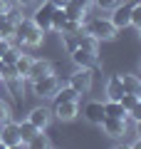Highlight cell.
I'll list each match as a JSON object with an SVG mask.
<instances>
[{
  "instance_id": "obj_4",
  "label": "cell",
  "mask_w": 141,
  "mask_h": 149,
  "mask_svg": "<svg viewBox=\"0 0 141 149\" xmlns=\"http://www.w3.org/2000/svg\"><path fill=\"white\" fill-rule=\"evenodd\" d=\"M0 144L5 149H15V147H22L20 142V132H17V124L15 122H0Z\"/></svg>"
},
{
  "instance_id": "obj_21",
  "label": "cell",
  "mask_w": 141,
  "mask_h": 149,
  "mask_svg": "<svg viewBox=\"0 0 141 149\" xmlns=\"http://www.w3.org/2000/svg\"><path fill=\"white\" fill-rule=\"evenodd\" d=\"M64 20H67L64 10H62V8H55V10H52V20H50V30L59 32V30H62V25H64Z\"/></svg>"
},
{
  "instance_id": "obj_16",
  "label": "cell",
  "mask_w": 141,
  "mask_h": 149,
  "mask_svg": "<svg viewBox=\"0 0 141 149\" xmlns=\"http://www.w3.org/2000/svg\"><path fill=\"white\" fill-rule=\"evenodd\" d=\"M74 35H77V47H87V50L99 52V40H97V37H92L89 32H84V30L74 32Z\"/></svg>"
},
{
  "instance_id": "obj_8",
  "label": "cell",
  "mask_w": 141,
  "mask_h": 149,
  "mask_svg": "<svg viewBox=\"0 0 141 149\" xmlns=\"http://www.w3.org/2000/svg\"><path fill=\"white\" fill-rule=\"evenodd\" d=\"M55 72V67H52V62L50 60H32L30 62V70H27V80L30 82H35V80H40V77H47V74H52Z\"/></svg>"
},
{
  "instance_id": "obj_14",
  "label": "cell",
  "mask_w": 141,
  "mask_h": 149,
  "mask_svg": "<svg viewBox=\"0 0 141 149\" xmlns=\"http://www.w3.org/2000/svg\"><path fill=\"white\" fill-rule=\"evenodd\" d=\"M62 10H64V15H67V20H79V22H84V17H87V8L77 5V3H72V0L64 3Z\"/></svg>"
},
{
  "instance_id": "obj_19",
  "label": "cell",
  "mask_w": 141,
  "mask_h": 149,
  "mask_svg": "<svg viewBox=\"0 0 141 149\" xmlns=\"http://www.w3.org/2000/svg\"><path fill=\"white\" fill-rule=\"evenodd\" d=\"M104 117H126V109L121 107L119 100H106L104 102Z\"/></svg>"
},
{
  "instance_id": "obj_33",
  "label": "cell",
  "mask_w": 141,
  "mask_h": 149,
  "mask_svg": "<svg viewBox=\"0 0 141 149\" xmlns=\"http://www.w3.org/2000/svg\"><path fill=\"white\" fill-rule=\"evenodd\" d=\"M47 3H52V5H55V8H62V5H64V3H67V0H47Z\"/></svg>"
},
{
  "instance_id": "obj_6",
  "label": "cell",
  "mask_w": 141,
  "mask_h": 149,
  "mask_svg": "<svg viewBox=\"0 0 141 149\" xmlns=\"http://www.w3.org/2000/svg\"><path fill=\"white\" fill-rule=\"evenodd\" d=\"M99 127L111 139H124L126 137V117H104Z\"/></svg>"
},
{
  "instance_id": "obj_2",
  "label": "cell",
  "mask_w": 141,
  "mask_h": 149,
  "mask_svg": "<svg viewBox=\"0 0 141 149\" xmlns=\"http://www.w3.org/2000/svg\"><path fill=\"white\" fill-rule=\"evenodd\" d=\"M82 30L89 32L92 37H97V40H114L116 32H119L114 25H111L109 17H92V20H89Z\"/></svg>"
},
{
  "instance_id": "obj_3",
  "label": "cell",
  "mask_w": 141,
  "mask_h": 149,
  "mask_svg": "<svg viewBox=\"0 0 141 149\" xmlns=\"http://www.w3.org/2000/svg\"><path fill=\"white\" fill-rule=\"evenodd\" d=\"M69 87L77 90L79 95H87L92 90V67H77L69 74Z\"/></svg>"
},
{
  "instance_id": "obj_7",
  "label": "cell",
  "mask_w": 141,
  "mask_h": 149,
  "mask_svg": "<svg viewBox=\"0 0 141 149\" xmlns=\"http://www.w3.org/2000/svg\"><path fill=\"white\" fill-rule=\"evenodd\" d=\"M72 62L77 65V67H99V62H97V55L99 52H94V50H87V47H77L72 50Z\"/></svg>"
},
{
  "instance_id": "obj_27",
  "label": "cell",
  "mask_w": 141,
  "mask_h": 149,
  "mask_svg": "<svg viewBox=\"0 0 141 149\" xmlns=\"http://www.w3.org/2000/svg\"><path fill=\"white\" fill-rule=\"evenodd\" d=\"M62 45H64V50L67 52H72V50H77V35H69V32H62Z\"/></svg>"
},
{
  "instance_id": "obj_10",
  "label": "cell",
  "mask_w": 141,
  "mask_h": 149,
  "mask_svg": "<svg viewBox=\"0 0 141 149\" xmlns=\"http://www.w3.org/2000/svg\"><path fill=\"white\" fill-rule=\"evenodd\" d=\"M52 114L57 119H62V122H72L79 114V107H77V102H55Z\"/></svg>"
},
{
  "instance_id": "obj_17",
  "label": "cell",
  "mask_w": 141,
  "mask_h": 149,
  "mask_svg": "<svg viewBox=\"0 0 141 149\" xmlns=\"http://www.w3.org/2000/svg\"><path fill=\"white\" fill-rule=\"evenodd\" d=\"M17 132H20V142H22V147H27V142H30V139L35 137L37 132H42V129H37L32 122H27V119H25V122L17 124Z\"/></svg>"
},
{
  "instance_id": "obj_25",
  "label": "cell",
  "mask_w": 141,
  "mask_h": 149,
  "mask_svg": "<svg viewBox=\"0 0 141 149\" xmlns=\"http://www.w3.org/2000/svg\"><path fill=\"white\" fill-rule=\"evenodd\" d=\"M20 55H22V50H20V47H15V45H10V47L3 52V57H0V60H3L5 65H15V60L20 57Z\"/></svg>"
},
{
  "instance_id": "obj_30",
  "label": "cell",
  "mask_w": 141,
  "mask_h": 149,
  "mask_svg": "<svg viewBox=\"0 0 141 149\" xmlns=\"http://www.w3.org/2000/svg\"><path fill=\"white\" fill-rule=\"evenodd\" d=\"M12 3H15L17 8H27V5H32L35 0H12Z\"/></svg>"
},
{
  "instance_id": "obj_28",
  "label": "cell",
  "mask_w": 141,
  "mask_h": 149,
  "mask_svg": "<svg viewBox=\"0 0 141 149\" xmlns=\"http://www.w3.org/2000/svg\"><path fill=\"white\" fill-rule=\"evenodd\" d=\"M79 30H82V22H79V20H64L59 35H62V32H69V35H72V32H79Z\"/></svg>"
},
{
  "instance_id": "obj_22",
  "label": "cell",
  "mask_w": 141,
  "mask_h": 149,
  "mask_svg": "<svg viewBox=\"0 0 141 149\" xmlns=\"http://www.w3.org/2000/svg\"><path fill=\"white\" fill-rule=\"evenodd\" d=\"M30 62H32L30 55H20V57L15 60V72H17V77H20V80L27 74V70H30Z\"/></svg>"
},
{
  "instance_id": "obj_26",
  "label": "cell",
  "mask_w": 141,
  "mask_h": 149,
  "mask_svg": "<svg viewBox=\"0 0 141 149\" xmlns=\"http://www.w3.org/2000/svg\"><path fill=\"white\" fill-rule=\"evenodd\" d=\"M129 25H134L136 30L141 27V0H136L131 5V15H129Z\"/></svg>"
},
{
  "instance_id": "obj_23",
  "label": "cell",
  "mask_w": 141,
  "mask_h": 149,
  "mask_svg": "<svg viewBox=\"0 0 141 149\" xmlns=\"http://www.w3.org/2000/svg\"><path fill=\"white\" fill-rule=\"evenodd\" d=\"M27 147H32V149H47V147H52V142H50V137H47V134L37 132L35 137L27 142Z\"/></svg>"
},
{
  "instance_id": "obj_31",
  "label": "cell",
  "mask_w": 141,
  "mask_h": 149,
  "mask_svg": "<svg viewBox=\"0 0 141 149\" xmlns=\"http://www.w3.org/2000/svg\"><path fill=\"white\" fill-rule=\"evenodd\" d=\"M8 8H10V3H8V0H0V15H3Z\"/></svg>"
},
{
  "instance_id": "obj_9",
  "label": "cell",
  "mask_w": 141,
  "mask_h": 149,
  "mask_svg": "<svg viewBox=\"0 0 141 149\" xmlns=\"http://www.w3.org/2000/svg\"><path fill=\"white\" fill-rule=\"evenodd\" d=\"M134 3H136V0L126 3V5H121V3H119V5L111 10L114 15H111L109 20H111V25H114L116 30H124V27H129V15H131V5H134Z\"/></svg>"
},
{
  "instance_id": "obj_24",
  "label": "cell",
  "mask_w": 141,
  "mask_h": 149,
  "mask_svg": "<svg viewBox=\"0 0 141 149\" xmlns=\"http://www.w3.org/2000/svg\"><path fill=\"white\" fill-rule=\"evenodd\" d=\"M12 35H15V22H10L5 17V13L0 15V37H10L12 40Z\"/></svg>"
},
{
  "instance_id": "obj_29",
  "label": "cell",
  "mask_w": 141,
  "mask_h": 149,
  "mask_svg": "<svg viewBox=\"0 0 141 149\" xmlns=\"http://www.w3.org/2000/svg\"><path fill=\"white\" fill-rule=\"evenodd\" d=\"M119 3L121 0H92V5H97L99 10H114Z\"/></svg>"
},
{
  "instance_id": "obj_5",
  "label": "cell",
  "mask_w": 141,
  "mask_h": 149,
  "mask_svg": "<svg viewBox=\"0 0 141 149\" xmlns=\"http://www.w3.org/2000/svg\"><path fill=\"white\" fill-rule=\"evenodd\" d=\"M59 87V80L52 74H47V77H40V80L32 82V92H35L37 97H42V100H47V97H55V92H57Z\"/></svg>"
},
{
  "instance_id": "obj_12",
  "label": "cell",
  "mask_w": 141,
  "mask_h": 149,
  "mask_svg": "<svg viewBox=\"0 0 141 149\" xmlns=\"http://www.w3.org/2000/svg\"><path fill=\"white\" fill-rule=\"evenodd\" d=\"M52 10H55V5L52 3H42L40 8L35 10V15H32V22H35L40 30H50V20H52Z\"/></svg>"
},
{
  "instance_id": "obj_13",
  "label": "cell",
  "mask_w": 141,
  "mask_h": 149,
  "mask_svg": "<svg viewBox=\"0 0 141 149\" xmlns=\"http://www.w3.org/2000/svg\"><path fill=\"white\" fill-rule=\"evenodd\" d=\"M52 119V109H47V107H35V109L27 114V122H32L37 129H45Z\"/></svg>"
},
{
  "instance_id": "obj_11",
  "label": "cell",
  "mask_w": 141,
  "mask_h": 149,
  "mask_svg": "<svg viewBox=\"0 0 141 149\" xmlns=\"http://www.w3.org/2000/svg\"><path fill=\"white\" fill-rule=\"evenodd\" d=\"M82 114H84V119L89 124H102V119H104V102H99V100L87 102Z\"/></svg>"
},
{
  "instance_id": "obj_1",
  "label": "cell",
  "mask_w": 141,
  "mask_h": 149,
  "mask_svg": "<svg viewBox=\"0 0 141 149\" xmlns=\"http://www.w3.org/2000/svg\"><path fill=\"white\" fill-rule=\"evenodd\" d=\"M42 37H45V30H40L32 22V17H22V20L15 22V35H12V40H17L20 45L37 47V45H42Z\"/></svg>"
},
{
  "instance_id": "obj_15",
  "label": "cell",
  "mask_w": 141,
  "mask_h": 149,
  "mask_svg": "<svg viewBox=\"0 0 141 149\" xmlns=\"http://www.w3.org/2000/svg\"><path fill=\"white\" fill-rule=\"evenodd\" d=\"M124 95V85H121L119 74H111L109 82H106V100H119Z\"/></svg>"
},
{
  "instance_id": "obj_18",
  "label": "cell",
  "mask_w": 141,
  "mask_h": 149,
  "mask_svg": "<svg viewBox=\"0 0 141 149\" xmlns=\"http://www.w3.org/2000/svg\"><path fill=\"white\" fill-rule=\"evenodd\" d=\"M121 85H124V92H131V95H141V80L136 74H119Z\"/></svg>"
},
{
  "instance_id": "obj_20",
  "label": "cell",
  "mask_w": 141,
  "mask_h": 149,
  "mask_svg": "<svg viewBox=\"0 0 141 149\" xmlns=\"http://www.w3.org/2000/svg\"><path fill=\"white\" fill-rule=\"evenodd\" d=\"M79 100V92L72 90V87H57V92H55V102H77Z\"/></svg>"
},
{
  "instance_id": "obj_32",
  "label": "cell",
  "mask_w": 141,
  "mask_h": 149,
  "mask_svg": "<svg viewBox=\"0 0 141 149\" xmlns=\"http://www.w3.org/2000/svg\"><path fill=\"white\" fill-rule=\"evenodd\" d=\"M72 3H77V5H82V8H89V5H92V0H72Z\"/></svg>"
}]
</instances>
